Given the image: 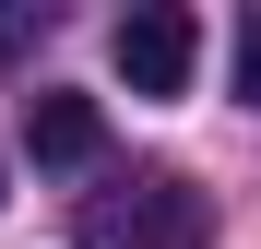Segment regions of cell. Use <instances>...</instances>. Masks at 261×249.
<instances>
[{"label": "cell", "instance_id": "cell-1", "mask_svg": "<svg viewBox=\"0 0 261 249\" xmlns=\"http://www.w3.org/2000/svg\"><path fill=\"white\" fill-rule=\"evenodd\" d=\"M83 249H202V190L143 166V178H119L83 202Z\"/></svg>", "mask_w": 261, "mask_h": 249}, {"label": "cell", "instance_id": "cell-2", "mask_svg": "<svg viewBox=\"0 0 261 249\" xmlns=\"http://www.w3.org/2000/svg\"><path fill=\"white\" fill-rule=\"evenodd\" d=\"M119 83L130 95H190V60H202V24L178 12V0H143V12H119Z\"/></svg>", "mask_w": 261, "mask_h": 249}, {"label": "cell", "instance_id": "cell-3", "mask_svg": "<svg viewBox=\"0 0 261 249\" xmlns=\"http://www.w3.org/2000/svg\"><path fill=\"white\" fill-rule=\"evenodd\" d=\"M24 143H36V166H95L107 154V119H95V95H24Z\"/></svg>", "mask_w": 261, "mask_h": 249}, {"label": "cell", "instance_id": "cell-4", "mask_svg": "<svg viewBox=\"0 0 261 249\" xmlns=\"http://www.w3.org/2000/svg\"><path fill=\"white\" fill-rule=\"evenodd\" d=\"M36 36H48V0H0V60H24Z\"/></svg>", "mask_w": 261, "mask_h": 249}, {"label": "cell", "instance_id": "cell-5", "mask_svg": "<svg viewBox=\"0 0 261 249\" xmlns=\"http://www.w3.org/2000/svg\"><path fill=\"white\" fill-rule=\"evenodd\" d=\"M238 95H261V12L238 24Z\"/></svg>", "mask_w": 261, "mask_h": 249}]
</instances>
